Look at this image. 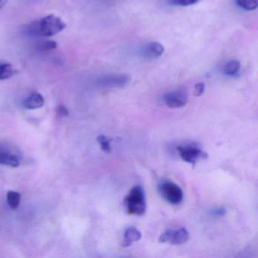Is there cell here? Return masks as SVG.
Listing matches in <instances>:
<instances>
[{
    "instance_id": "obj_1",
    "label": "cell",
    "mask_w": 258,
    "mask_h": 258,
    "mask_svg": "<svg viewBox=\"0 0 258 258\" xmlns=\"http://www.w3.org/2000/svg\"><path fill=\"white\" fill-rule=\"evenodd\" d=\"M124 205L126 211L131 215L141 216L146 213V196L141 185H137L131 190L125 197Z\"/></svg>"
},
{
    "instance_id": "obj_2",
    "label": "cell",
    "mask_w": 258,
    "mask_h": 258,
    "mask_svg": "<svg viewBox=\"0 0 258 258\" xmlns=\"http://www.w3.org/2000/svg\"><path fill=\"white\" fill-rule=\"evenodd\" d=\"M66 28V24L55 15H49L39 22L37 31L42 37H51L61 32Z\"/></svg>"
},
{
    "instance_id": "obj_3",
    "label": "cell",
    "mask_w": 258,
    "mask_h": 258,
    "mask_svg": "<svg viewBox=\"0 0 258 258\" xmlns=\"http://www.w3.org/2000/svg\"><path fill=\"white\" fill-rule=\"evenodd\" d=\"M158 191L166 202L173 205H179L183 199L182 188L170 181L161 182L158 185Z\"/></svg>"
},
{
    "instance_id": "obj_4",
    "label": "cell",
    "mask_w": 258,
    "mask_h": 258,
    "mask_svg": "<svg viewBox=\"0 0 258 258\" xmlns=\"http://www.w3.org/2000/svg\"><path fill=\"white\" fill-rule=\"evenodd\" d=\"M176 150L180 158L193 167L198 161L208 158V154L194 144L179 145L176 147Z\"/></svg>"
},
{
    "instance_id": "obj_5",
    "label": "cell",
    "mask_w": 258,
    "mask_h": 258,
    "mask_svg": "<svg viewBox=\"0 0 258 258\" xmlns=\"http://www.w3.org/2000/svg\"><path fill=\"white\" fill-rule=\"evenodd\" d=\"M189 234L185 228L178 229H167L158 238L160 243H170L171 244H182L188 241Z\"/></svg>"
},
{
    "instance_id": "obj_6",
    "label": "cell",
    "mask_w": 258,
    "mask_h": 258,
    "mask_svg": "<svg viewBox=\"0 0 258 258\" xmlns=\"http://www.w3.org/2000/svg\"><path fill=\"white\" fill-rule=\"evenodd\" d=\"M164 102L170 108H182L186 105L188 95L185 89H177L164 94Z\"/></svg>"
},
{
    "instance_id": "obj_7",
    "label": "cell",
    "mask_w": 258,
    "mask_h": 258,
    "mask_svg": "<svg viewBox=\"0 0 258 258\" xmlns=\"http://www.w3.org/2000/svg\"><path fill=\"white\" fill-rule=\"evenodd\" d=\"M130 78L126 75H107L99 78L98 84L99 87H105V88H118L123 87L129 83Z\"/></svg>"
},
{
    "instance_id": "obj_8",
    "label": "cell",
    "mask_w": 258,
    "mask_h": 258,
    "mask_svg": "<svg viewBox=\"0 0 258 258\" xmlns=\"http://www.w3.org/2000/svg\"><path fill=\"white\" fill-rule=\"evenodd\" d=\"M164 52L163 45L158 42H150L143 46L140 50V55L146 59L153 60L160 58Z\"/></svg>"
},
{
    "instance_id": "obj_9",
    "label": "cell",
    "mask_w": 258,
    "mask_h": 258,
    "mask_svg": "<svg viewBox=\"0 0 258 258\" xmlns=\"http://www.w3.org/2000/svg\"><path fill=\"white\" fill-rule=\"evenodd\" d=\"M0 164L17 167L20 165V159L18 155L6 148H0Z\"/></svg>"
},
{
    "instance_id": "obj_10",
    "label": "cell",
    "mask_w": 258,
    "mask_h": 258,
    "mask_svg": "<svg viewBox=\"0 0 258 258\" xmlns=\"http://www.w3.org/2000/svg\"><path fill=\"white\" fill-rule=\"evenodd\" d=\"M45 99L40 93H31L29 96L24 100L23 105L25 108L30 110L37 109L42 108L44 105Z\"/></svg>"
},
{
    "instance_id": "obj_11",
    "label": "cell",
    "mask_w": 258,
    "mask_h": 258,
    "mask_svg": "<svg viewBox=\"0 0 258 258\" xmlns=\"http://www.w3.org/2000/svg\"><path fill=\"white\" fill-rule=\"evenodd\" d=\"M142 234L138 229L135 227H129L126 229L123 236V247H129L130 245L141 239Z\"/></svg>"
},
{
    "instance_id": "obj_12",
    "label": "cell",
    "mask_w": 258,
    "mask_h": 258,
    "mask_svg": "<svg viewBox=\"0 0 258 258\" xmlns=\"http://www.w3.org/2000/svg\"><path fill=\"white\" fill-rule=\"evenodd\" d=\"M241 68V64L237 60H231L223 66V72L225 75L229 77H235L238 75Z\"/></svg>"
},
{
    "instance_id": "obj_13",
    "label": "cell",
    "mask_w": 258,
    "mask_h": 258,
    "mask_svg": "<svg viewBox=\"0 0 258 258\" xmlns=\"http://www.w3.org/2000/svg\"><path fill=\"white\" fill-rule=\"evenodd\" d=\"M14 74V68L11 64L0 63V81L10 79Z\"/></svg>"
},
{
    "instance_id": "obj_14",
    "label": "cell",
    "mask_w": 258,
    "mask_h": 258,
    "mask_svg": "<svg viewBox=\"0 0 258 258\" xmlns=\"http://www.w3.org/2000/svg\"><path fill=\"white\" fill-rule=\"evenodd\" d=\"M21 199H22V196L17 191H10L7 194V202L11 209L16 210L19 208Z\"/></svg>"
},
{
    "instance_id": "obj_15",
    "label": "cell",
    "mask_w": 258,
    "mask_h": 258,
    "mask_svg": "<svg viewBox=\"0 0 258 258\" xmlns=\"http://www.w3.org/2000/svg\"><path fill=\"white\" fill-rule=\"evenodd\" d=\"M235 4L241 10L251 12L257 8L258 0H235Z\"/></svg>"
},
{
    "instance_id": "obj_16",
    "label": "cell",
    "mask_w": 258,
    "mask_h": 258,
    "mask_svg": "<svg viewBox=\"0 0 258 258\" xmlns=\"http://www.w3.org/2000/svg\"><path fill=\"white\" fill-rule=\"evenodd\" d=\"M97 141L100 145L102 151L106 153H110L111 152V143L112 139L108 138L104 135H99L97 137Z\"/></svg>"
},
{
    "instance_id": "obj_17",
    "label": "cell",
    "mask_w": 258,
    "mask_h": 258,
    "mask_svg": "<svg viewBox=\"0 0 258 258\" xmlns=\"http://www.w3.org/2000/svg\"><path fill=\"white\" fill-rule=\"evenodd\" d=\"M201 0H167V3L173 7H189L200 2Z\"/></svg>"
},
{
    "instance_id": "obj_18",
    "label": "cell",
    "mask_w": 258,
    "mask_h": 258,
    "mask_svg": "<svg viewBox=\"0 0 258 258\" xmlns=\"http://www.w3.org/2000/svg\"><path fill=\"white\" fill-rule=\"evenodd\" d=\"M57 47H58V45H57L56 42L50 40V41H46L41 43L39 46V49L41 51H49L53 50V49H56Z\"/></svg>"
},
{
    "instance_id": "obj_19",
    "label": "cell",
    "mask_w": 258,
    "mask_h": 258,
    "mask_svg": "<svg viewBox=\"0 0 258 258\" xmlns=\"http://www.w3.org/2000/svg\"><path fill=\"white\" fill-rule=\"evenodd\" d=\"M205 86L203 83H199L195 86L194 89V96L196 97L202 96L205 92Z\"/></svg>"
},
{
    "instance_id": "obj_20",
    "label": "cell",
    "mask_w": 258,
    "mask_h": 258,
    "mask_svg": "<svg viewBox=\"0 0 258 258\" xmlns=\"http://www.w3.org/2000/svg\"><path fill=\"white\" fill-rule=\"evenodd\" d=\"M226 214V209L224 208H215L211 210V214L214 217H223Z\"/></svg>"
},
{
    "instance_id": "obj_21",
    "label": "cell",
    "mask_w": 258,
    "mask_h": 258,
    "mask_svg": "<svg viewBox=\"0 0 258 258\" xmlns=\"http://www.w3.org/2000/svg\"><path fill=\"white\" fill-rule=\"evenodd\" d=\"M57 112L61 117H66V116L69 115V110L64 105H59L57 108Z\"/></svg>"
},
{
    "instance_id": "obj_22",
    "label": "cell",
    "mask_w": 258,
    "mask_h": 258,
    "mask_svg": "<svg viewBox=\"0 0 258 258\" xmlns=\"http://www.w3.org/2000/svg\"><path fill=\"white\" fill-rule=\"evenodd\" d=\"M7 2H8V0H0V10H2V9L5 7Z\"/></svg>"
}]
</instances>
